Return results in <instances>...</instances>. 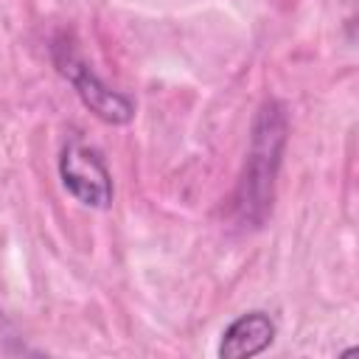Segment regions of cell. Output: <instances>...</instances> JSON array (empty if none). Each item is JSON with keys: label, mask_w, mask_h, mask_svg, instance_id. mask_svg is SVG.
Returning a JSON list of instances; mask_svg holds the SVG:
<instances>
[{"label": "cell", "mask_w": 359, "mask_h": 359, "mask_svg": "<svg viewBox=\"0 0 359 359\" xmlns=\"http://www.w3.org/2000/svg\"><path fill=\"white\" fill-rule=\"evenodd\" d=\"M286 140V115L278 101H266L252 126V146L244 165V177L238 182L236 210L241 222L261 224L272 199V180L280 163V149Z\"/></svg>", "instance_id": "obj_1"}, {"label": "cell", "mask_w": 359, "mask_h": 359, "mask_svg": "<svg viewBox=\"0 0 359 359\" xmlns=\"http://www.w3.org/2000/svg\"><path fill=\"white\" fill-rule=\"evenodd\" d=\"M59 177L65 191L84 208L104 210L112 202V177L98 149L81 137H70L59 157Z\"/></svg>", "instance_id": "obj_2"}, {"label": "cell", "mask_w": 359, "mask_h": 359, "mask_svg": "<svg viewBox=\"0 0 359 359\" xmlns=\"http://www.w3.org/2000/svg\"><path fill=\"white\" fill-rule=\"evenodd\" d=\"M53 59H56L59 70H62V73L70 79V84L76 87V93H79V98L84 101V107L93 109L101 121H107V123H126V121H132L135 104H132L123 93L109 90V87L93 73V67L79 59V53H76L73 48L56 42V45H53Z\"/></svg>", "instance_id": "obj_3"}, {"label": "cell", "mask_w": 359, "mask_h": 359, "mask_svg": "<svg viewBox=\"0 0 359 359\" xmlns=\"http://www.w3.org/2000/svg\"><path fill=\"white\" fill-rule=\"evenodd\" d=\"M275 339V323L264 311H247L236 317L219 342V356L222 359H244L266 351Z\"/></svg>", "instance_id": "obj_4"}]
</instances>
